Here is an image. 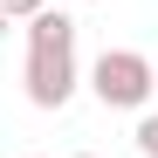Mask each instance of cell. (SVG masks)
<instances>
[{"label":"cell","mask_w":158,"mask_h":158,"mask_svg":"<svg viewBox=\"0 0 158 158\" xmlns=\"http://www.w3.org/2000/svg\"><path fill=\"white\" fill-rule=\"evenodd\" d=\"M89 89L103 110H144L158 96V62L138 55V48H103L96 69H89Z\"/></svg>","instance_id":"cell-2"},{"label":"cell","mask_w":158,"mask_h":158,"mask_svg":"<svg viewBox=\"0 0 158 158\" xmlns=\"http://www.w3.org/2000/svg\"><path fill=\"white\" fill-rule=\"evenodd\" d=\"M28 103L35 110H62V103L76 96V83H83V76H76V21L69 14H35L28 21Z\"/></svg>","instance_id":"cell-1"},{"label":"cell","mask_w":158,"mask_h":158,"mask_svg":"<svg viewBox=\"0 0 158 158\" xmlns=\"http://www.w3.org/2000/svg\"><path fill=\"white\" fill-rule=\"evenodd\" d=\"M0 14H7V21H21V28H28L35 14H48V0H0Z\"/></svg>","instance_id":"cell-4"},{"label":"cell","mask_w":158,"mask_h":158,"mask_svg":"<svg viewBox=\"0 0 158 158\" xmlns=\"http://www.w3.org/2000/svg\"><path fill=\"white\" fill-rule=\"evenodd\" d=\"M131 144H138L144 158H158V110H144V117H138V131H131Z\"/></svg>","instance_id":"cell-3"},{"label":"cell","mask_w":158,"mask_h":158,"mask_svg":"<svg viewBox=\"0 0 158 158\" xmlns=\"http://www.w3.org/2000/svg\"><path fill=\"white\" fill-rule=\"evenodd\" d=\"M69 158H96V151H69Z\"/></svg>","instance_id":"cell-5"}]
</instances>
